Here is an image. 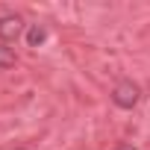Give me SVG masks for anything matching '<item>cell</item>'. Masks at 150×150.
I'll return each instance as SVG.
<instances>
[{
    "label": "cell",
    "instance_id": "obj_1",
    "mask_svg": "<svg viewBox=\"0 0 150 150\" xmlns=\"http://www.w3.org/2000/svg\"><path fill=\"white\" fill-rule=\"evenodd\" d=\"M138 97H141V88H138L132 80H121V83L112 88V103H115L118 109H132V106L138 103Z\"/></svg>",
    "mask_w": 150,
    "mask_h": 150
},
{
    "label": "cell",
    "instance_id": "obj_2",
    "mask_svg": "<svg viewBox=\"0 0 150 150\" xmlns=\"http://www.w3.org/2000/svg\"><path fill=\"white\" fill-rule=\"evenodd\" d=\"M21 35H24V18L21 15H15V12L0 15V41L9 44V41H15Z\"/></svg>",
    "mask_w": 150,
    "mask_h": 150
},
{
    "label": "cell",
    "instance_id": "obj_3",
    "mask_svg": "<svg viewBox=\"0 0 150 150\" xmlns=\"http://www.w3.org/2000/svg\"><path fill=\"white\" fill-rule=\"evenodd\" d=\"M47 41V27L44 24H33L30 30H27V44L30 47H41Z\"/></svg>",
    "mask_w": 150,
    "mask_h": 150
},
{
    "label": "cell",
    "instance_id": "obj_4",
    "mask_svg": "<svg viewBox=\"0 0 150 150\" xmlns=\"http://www.w3.org/2000/svg\"><path fill=\"white\" fill-rule=\"evenodd\" d=\"M12 65H15V50L9 44H0V71H6Z\"/></svg>",
    "mask_w": 150,
    "mask_h": 150
},
{
    "label": "cell",
    "instance_id": "obj_5",
    "mask_svg": "<svg viewBox=\"0 0 150 150\" xmlns=\"http://www.w3.org/2000/svg\"><path fill=\"white\" fill-rule=\"evenodd\" d=\"M15 150H30V147H15Z\"/></svg>",
    "mask_w": 150,
    "mask_h": 150
}]
</instances>
